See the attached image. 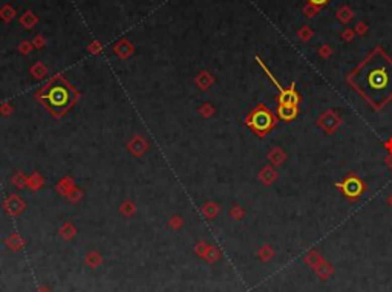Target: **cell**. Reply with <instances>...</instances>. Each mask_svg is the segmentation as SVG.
I'll return each instance as SVG.
<instances>
[{"label":"cell","mask_w":392,"mask_h":292,"mask_svg":"<svg viewBox=\"0 0 392 292\" xmlns=\"http://www.w3.org/2000/svg\"><path fill=\"white\" fill-rule=\"evenodd\" d=\"M357 72L365 74L363 81L366 88L375 94L383 95L386 91L390 95L392 89H389L392 83V60L383 52V49L377 48L357 69ZM384 97V95H383Z\"/></svg>","instance_id":"6da1fadb"},{"label":"cell","mask_w":392,"mask_h":292,"mask_svg":"<svg viewBox=\"0 0 392 292\" xmlns=\"http://www.w3.org/2000/svg\"><path fill=\"white\" fill-rule=\"evenodd\" d=\"M41 100L52 112H62L71 104L72 94H71L69 88L63 86V85H55V86H51L45 94H43Z\"/></svg>","instance_id":"7a4b0ae2"},{"label":"cell","mask_w":392,"mask_h":292,"mask_svg":"<svg viewBox=\"0 0 392 292\" xmlns=\"http://www.w3.org/2000/svg\"><path fill=\"white\" fill-rule=\"evenodd\" d=\"M310 2L313 5H316V7H322V5H325L328 2V0H310Z\"/></svg>","instance_id":"52a82bcc"},{"label":"cell","mask_w":392,"mask_h":292,"mask_svg":"<svg viewBox=\"0 0 392 292\" xmlns=\"http://www.w3.org/2000/svg\"><path fill=\"white\" fill-rule=\"evenodd\" d=\"M339 187L342 188V191H343L348 197H351V199L359 197V196L362 194V191L365 190L363 182H362L359 178H356V176H350L348 179H345V182H343L342 185H339Z\"/></svg>","instance_id":"5b68a950"},{"label":"cell","mask_w":392,"mask_h":292,"mask_svg":"<svg viewBox=\"0 0 392 292\" xmlns=\"http://www.w3.org/2000/svg\"><path fill=\"white\" fill-rule=\"evenodd\" d=\"M277 113L282 119L285 121H291L297 116V106L294 104H281L277 109Z\"/></svg>","instance_id":"8992f818"},{"label":"cell","mask_w":392,"mask_h":292,"mask_svg":"<svg viewBox=\"0 0 392 292\" xmlns=\"http://www.w3.org/2000/svg\"><path fill=\"white\" fill-rule=\"evenodd\" d=\"M274 116L271 115L270 110H267V107L260 106L257 107L250 116H248V126L256 132L259 133L260 136H264L273 126H274Z\"/></svg>","instance_id":"3957f363"},{"label":"cell","mask_w":392,"mask_h":292,"mask_svg":"<svg viewBox=\"0 0 392 292\" xmlns=\"http://www.w3.org/2000/svg\"><path fill=\"white\" fill-rule=\"evenodd\" d=\"M257 61H259V64H260V66L264 67V70L268 74V77L273 80V83L276 85V88L279 89V92H281V95H279V101H281V104H294V106H297V103H299V95H297V94H296V91H294V83L290 86V89H284V88L279 85V83L276 81V78L273 77V74H271V72L264 66V63L260 61L259 58H257Z\"/></svg>","instance_id":"277c9868"}]
</instances>
